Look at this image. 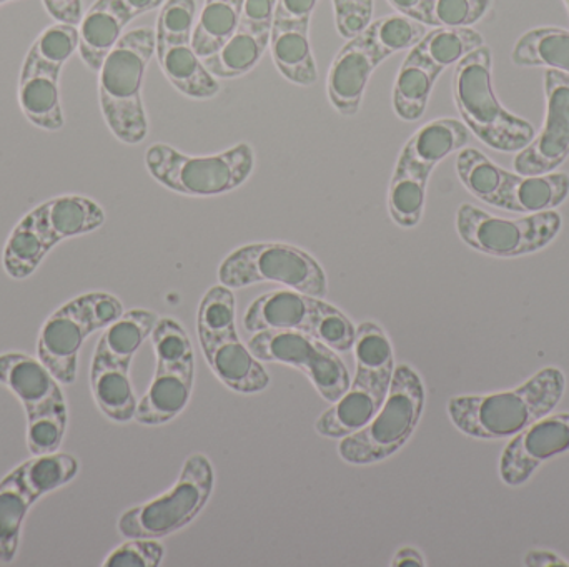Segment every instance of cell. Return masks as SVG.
I'll return each instance as SVG.
<instances>
[{
	"mask_svg": "<svg viewBox=\"0 0 569 567\" xmlns=\"http://www.w3.org/2000/svg\"><path fill=\"white\" fill-rule=\"evenodd\" d=\"M567 379L558 368H543L510 392L455 396L447 412L458 432L475 439H510L551 415L563 399Z\"/></svg>",
	"mask_w": 569,
	"mask_h": 567,
	"instance_id": "6da1fadb",
	"label": "cell"
},
{
	"mask_svg": "<svg viewBox=\"0 0 569 567\" xmlns=\"http://www.w3.org/2000/svg\"><path fill=\"white\" fill-rule=\"evenodd\" d=\"M427 32L423 23L395 13L371 20L348 39L328 70L327 92L333 109L343 117L357 115L375 70L388 57L413 49Z\"/></svg>",
	"mask_w": 569,
	"mask_h": 567,
	"instance_id": "7a4b0ae2",
	"label": "cell"
},
{
	"mask_svg": "<svg viewBox=\"0 0 569 567\" xmlns=\"http://www.w3.org/2000/svg\"><path fill=\"white\" fill-rule=\"evenodd\" d=\"M103 223L106 212L89 196L60 195L47 200L13 226L3 246V270L10 279H29L53 246L96 232Z\"/></svg>",
	"mask_w": 569,
	"mask_h": 567,
	"instance_id": "3957f363",
	"label": "cell"
},
{
	"mask_svg": "<svg viewBox=\"0 0 569 567\" xmlns=\"http://www.w3.org/2000/svg\"><path fill=\"white\" fill-rule=\"evenodd\" d=\"M156 53V30L139 27L123 33L99 70V102L110 132L127 145L149 132L142 100L143 77Z\"/></svg>",
	"mask_w": 569,
	"mask_h": 567,
	"instance_id": "277c9868",
	"label": "cell"
},
{
	"mask_svg": "<svg viewBox=\"0 0 569 567\" xmlns=\"http://www.w3.org/2000/svg\"><path fill=\"white\" fill-rule=\"evenodd\" d=\"M490 47H478L455 67L453 99L468 130L498 152H520L535 139L528 120L508 112L493 89Z\"/></svg>",
	"mask_w": 569,
	"mask_h": 567,
	"instance_id": "5b68a950",
	"label": "cell"
},
{
	"mask_svg": "<svg viewBox=\"0 0 569 567\" xmlns=\"http://www.w3.org/2000/svg\"><path fill=\"white\" fill-rule=\"evenodd\" d=\"M425 408V385L411 366L395 368L383 405L365 428L345 436L338 456L348 465H373L400 452L413 435Z\"/></svg>",
	"mask_w": 569,
	"mask_h": 567,
	"instance_id": "8992f818",
	"label": "cell"
},
{
	"mask_svg": "<svg viewBox=\"0 0 569 567\" xmlns=\"http://www.w3.org/2000/svg\"><path fill=\"white\" fill-rule=\"evenodd\" d=\"M0 385L26 409L27 448L32 456L59 452L69 425V403L59 379L23 353L0 355Z\"/></svg>",
	"mask_w": 569,
	"mask_h": 567,
	"instance_id": "52a82bcc",
	"label": "cell"
},
{
	"mask_svg": "<svg viewBox=\"0 0 569 567\" xmlns=\"http://www.w3.org/2000/svg\"><path fill=\"white\" fill-rule=\"evenodd\" d=\"M457 172L471 195L507 212H547L563 205L569 196L568 173L558 170L543 175L508 172L471 146L458 153Z\"/></svg>",
	"mask_w": 569,
	"mask_h": 567,
	"instance_id": "ba28073f",
	"label": "cell"
},
{
	"mask_svg": "<svg viewBox=\"0 0 569 567\" xmlns=\"http://www.w3.org/2000/svg\"><path fill=\"white\" fill-rule=\"evenodd\" d=\"M122 315V302L110 293L89 292L76 296L43 322L37 342V358L60 385H73L86 340Z\"/></svg>",
	"mask_w": 569,
	"mask_h": 567,
	"instance_id": "9c48e42d",
	"label": "cell"
},
{
	"mask_svg": "<svg viewBox=\"0 0 569 567\" xmlns=\"http://www.w3.org/2000/svg\"><path fill=\"white\" fill-rule=\"evenodd\" d=\"M79 49V29L69 23H53L39 33L19 77V105L32 125L57 132L66 125L60 103L59 80L67 60Z\"/></svg>",
	"mask_w": 569,
	"mask_h": 567,
	"instance_id": "30bf717a",
	"label": "cell"
},
{
	"mask_svg": "<svg viewBox=\"0 0 569 567\" xmlns=\"http://www.w3.org/2000/svg\"><path fill=\"white\" fill-rule=\"evenodd\" d=\"M256 155L249 143H239L210 156H189L166 143L149 146L146 166L150 175L172 192L189 196H216L239 189L252 175Z\"/></svg>",
	"mask_w": 569,
	"mask_h": 567,
	"instance_id": "8fae6325",
	"label": "cell"
},
{
	"mask_svg": "<svg viewBox=\"0 0 569 567\" xmlns=\"http://www.w3.org/2000/svg\"><path fill=\"white\" fill-rule=\"evenodd\" d=\"M243 328L249 333L267 330L301 332L320 340L338 353L353 350L355 328L351 320L320 296L295 290H273L257 298L243 315Z\"/></svg>",
	"mask_w": 569,
	"mask_h": 567,
	"instance_id": "7c38bea8",
	"label": "cell"
},
{
	"mask_svg": "<svg viewBox=\"0 0 569 567\" xmlns=\"http://www.w3.org/2000/svg\"><path fill=\"white\" fill-rule=\"evenodd\" d=\"M213 485L212 463L202 453H193L166 495L123 513L117 528L127 539H160L173 535L202 513L212 496Z\"/></svg>",
	"mask_w": 569,
	"mask_h": 567,
	"instance_id": "4fadbf2b",
	"label": "cell"
},
{
	"mask_svg": "<svg viewBox=\"0 0 569 567\" xmlns=\"http://www.w3.org/2000/svg\"><path fill=\"white\" fill-rule=\"evenodd\" d=\"M152 342L157 356L156 376L133 418L143 426L166 425L176 419L189 405L196 382L192 343L179 322L159 318Z\"/></svg>",
	"mask_w": 569,
	"mask_h": 567,
	"instance_id": "5bb4252c",
	"label": "cell"
},
{
	"mask_svg": "<svg viewBox=\"0 0 569 567\" xmlns=\"http://www.w3.org/2000/svg\"><path fill=\"white\" fill-rule=\"evenodd\" d=\"M219 280L230 290L277 283L320 298L328 292L327 275L320 263L305 250L279 242L240 246L223 260Z\"/></svg>",
	"mask_w": 569,
	"mask_h": 567,
	"instance_id": "9a60e30c",
	"label": "cell"
},
{
	"mask_svg": "<svg viewBox=\"0 0 569 567\" xmlns=\"http://www.w3.org/2000/svg\"><path fill=\"white\" fill-rule=\"evenodd\" d=\"M79 469L76 456L57 452L20 463L0 482V561L16 559L20 529L33 503L69 485Z\"/></svg>",
	"mask_w": 569,
	"mask_h": 567,
	"instance_id": "2e32d148",
	"label": "cell"
},
{
	"mask_svg": "<svg viewBox=\"0 0 569 567\" xmlns=\"http://www.w3.org/2000/svg\"><path fill=\"white\" fill-rule=\"evenodd\" d=\"M563 226L557 210L528 213L520 219L491 215L471 203L457 212V232L470 249L497 259H518L547 249Z\"/></svg>",
	"mask_w": 569,
	"mask_h": 567,
	"instance_id": "e0dca14e",
	"label": "cell"
},
{
	"mask_svg": "<svg viewBox=\"0 0 569 567\" xmlns=\"http://www.w3.org/2000/svg\"><path fill=\"white\" fill-rule=\"evenodd\" d=\"M197 0H166L156 27V55L169 82L183 95L212 99L220 92L217 77L207 70L192 45Z\"/></svg>",
	"mask_w": 569,
	"mask_h": 567,
	"instance_id": "ac0fdd59",
	"label": "cell"
},
{
	"mask_svg": "<svg viewBox=\"0 0 569 567\" xmlns=\"http://www.w3.org/2000/svg\"><path fill=\"white\" fill-rule=\"evenodd\" d=\"M249 348L260 362L300 369L327 402H337L350 388V373L338 352L307 333L288 330L253 333Z\"/></svg>",
	"mask_w": 569,
	"mask_h": 567,
	"instance_id": "d6986e66",
	"label": "cell"
},
{
	"mask_svg": "<svg viewBox=\"0 0 569 567\" xmlns=\"http://www.w3.org/2000/svg\"><path fill=\"white\" fill-rule=\"evenodd\" d=\"M547 122L535 139L515 156V170L521 175L557 172L569 156V75L545 70Z\"/></svg>",
	"mask_w": 569,
	"mask_h": 567,
	"instance_id": "ffe728a7",
	"label": "cell"
},
{
	"mask_svg": "<svg viewBox=\"0 0 569 567\" xmlns=\"http://www.w3.org/2000/svg\"><path fill=\"white\" fill-rule=\"evenodd\" d=\"M277 0H246L233 36L206 57L207 70L217 79H237L256 69L270 47Z\"/></svg>",
	"mask_w": 569,
	"mask_h": 567,
	"instance_id": "44dd1931",
	"label": "cell"
},
{
	"mask_svg": "<svg viewBox=\"0 0 569 567\" xmlns=\"http://www.w3.org/2000/svg\"><path fill=\"white\" fill-rule=\"evenodd\" d=\"M568 453L569 413L545 416L508 443L500 459L501 482L525 485L548 459Z\"/></svg>",
	"mask_w": 569,
	"mask_h": 567,
	"instance_id": "7402d4cb",
	"label": "cell"
},
{
	"mask_svg": "<svg viewBox=\"0 0 569 567\" xmlns=\"http://www.w3.org/2000/svg\"><path fill=\"white\" fill-rule=\"evenodd\" d=\"M203 355L217 378L237 393H259L270 385V376L249 345H243L236 326L199 335Z\"/></svg>",
	"mask_w": 569,
	"mask_h": 567,
	"instance_id": "603a6c76",
	"label": "cell"
},
{
	"mask_svg": "<svg viewBox=\"0 0 569 567\" xmlns=\"http://www.w3.org/2000/svg\"><path fill=\"white\" fill-rule=\"evenodd\" d=\"M311 16L305 13H273L270 50L277 69L284 79L301 87L313 85L318 80L317 63L310 43Z\"/></svg>",
	"mask_w": 569,
	"mask_h": 567,
	"instance_id": "cb8c5ba5",
	"label": "cell"
},
{
	"mask_svg": "<svg viewBox=\"0 0 569 567\" xmlns=\"http://www.w3.org/2000/svg\"><path fill=\"white\" fill-rule=\"evenodd\" d=\"M388 389L365 373H355L350 388L317 419L315 429L323 438L341 439L353 435L375 418Z\"/></svg>",
	"mask_w": 569,
	"mask_h": 567,
	"instance_id": "d4e9b609",
	"label": "cell"
},
{
	"mask_svg": "<svg viewBox=\"0 0 569 567\" xmlns=\"http://www.w3.org/2000/svg\"><path fill=\"white\" fill-rule=\"evenodd\" d=\"M137 13L127 0H96L79 23V53L82 62L99 72L110 50Z\"/></svg>",
	"mask_w": 569,
	"mask_h": 567,
	"instance_id": "484cf974",
	"label": "cell"
},
{
	"mask_svg": "<svg viewBox=\"0 0 569 567\" xmlns=\"http://www.w3.org/2000/svg\"><path fill=\"white\" fill-rule=\"evenodd\" d=\"M90 392L100 412L112 422L129 423L136 418L139 399L130 382V365L113 362L93 352Z\"/></svg>",
	"mask_w": 569,
	"mask_h": 567,
	"instance_id": "4316f807",
	"label": "cell"
},
{
	"mask_svg": "<svg viewBox=\"0 0 569 567\" xmlns=\"http://www.w3.org/2000/svg\"><path fill=\"white\" fill-rule=\"evenodd\" d=\"M468 142L470 130L463 122L437 119L420 126L405 143L400 155L431 173L441 160L463 150Z\"/></svg>",
	"mask_w": 569,
	"mask_h": 567,
	"instance_id": "83f0119b",
	"label": "cell"
},
{
	"mask_svg": "<svg viewBox=\"0 0 569 567\" xmlns=\"http://www.w3.org/2000/svg\"><path fill=\"white\" fill-rule=\"evenodd\" d=\"M441 75L420 53L410 49L393 87V110L398 119L417 122L427 112L435 83Z\"/></svg>",
	"mask_w": 569,
	"mask_h": 567,
	"instance_id": "f1b7e54d",
	"label": "cell"
},
{
	"mask_svg": "<svg viewBox=\"0 0 569 567\" xmlns=\"http://www.w3.org/2000/svg\"><path fill=\"white\" fill-rule=\"evenodd\" d=\"M430 172L405 156H398L388 190V212L401 229H415L423 219Z\"/></svg>",
	"mask_w": 569,
	"mask_h": 567,
	"instance_id": "f546056e",
	"label": "cell"
},
{
	"mask_svg": "<svg viewBox=\"0 0 569 567\" xmlns=\"http://www.w3.org/2000/svg\"><path fill=\"white\" fill-rule=\"evenodd\" d=\"M159 316L149 310H130L123 312L116 322L110 323L103 330L99 343L96 346V353L113 360V362L132 365L133 356L139 352L149 336H152Z\"/></svg>",
	"mask_w": 569,
	"mask_h": 567,
	"instance_id": "4dcf8cb0",
	"label": "cell"
},
{
	"mask_svg": "<svg viewBox=\"0 0 569 567\" xmlns=\"http://www.w3.org/2000/svg\"><path fill=\"white\" fill-rule=\"evenodd\" d=\"M511 60L518 67H545L569 75V30L537 27L515 43Z\"/></svg>",
	"mask_w": 569,
	"mask_h": 567,
	"instance_id": "1f68e13d",
	"label": "cell"
},
{
	"mask_svg": "<svg viewBox=\"0 0 569 567\" xmlns=\"http://www.w3.org/2000/svg\"><path fill=\"white\" fill-rule=\"evenodd\" d=\"M246 0H206L193 27L192 45L200 59L213 55L236 32Z\"/></svg>",
	"mask_w": 569,
	"mask_h": 567,
	"instance_id": "d6a6232c",
	"label": "cell"
},
{
	"mask_svg": "<svg viewBox=\"0 0 569 567\" xmlns=\"http://www.w3.org/2000/svg\"><path fill=\"white\" fill-rule=\"evenodd\" d=\"M481 45H485L483 36L471 27H435L413 50L443 73Z\"/></svg>",
	"mask_w": 569,
	"mask_h": 567,
	"instance_id": "836d02e7",
	"label": "cell"
},
{
	"mask_svg": "<svg viewBox=\"0 0 569 567\" xmlns=\"http://www.w3.org/2000/svg\"><path fill=\"white\" fill-rule=\"evenodd\" d=\"M353 353L357 372L365 373L375 382L390 388L395 373V356L390 340L381 326L373 322L358 325Z\"/></svg>",
	"mask_w": 569,
	"mask_h": 567,
	"instance_id": "e575fe53",
	"label": "cell"
},
{
	"mask_svg": "<svg viewBox=\"0 0 569 567\" xmlns=\"http://www.w3.org/2000/svg\"><path fill=\"white\" fill-rule=\"evenodd\" d=\"M493 0H428L425 26L471 27L480 22Z\"/></svg>",
	"mask_w": 569,
	"mask_h": 567,
	"instance_id": "d590c367",
	"label": "cell"
},
{
	"mask_svg": "<svg viewBox=\"0 0 569 567\" xmlns=\"http://www.w3.org/2000/svg\"><path fill=\"white\" fill-rule=\"evenodd\" d=\"M166 549L157 539L136 538L123 543L107 556L106 567H159Z\"/></svg>",
	"mask_w": 569,
	"mask_h": 567,
	"instance_id": "8d00e7d4",
	"label": "cell"
},
{
	"mask_svg": "<svg viewBox=\"0 0 569 567\" xmlns=\"http://www.w3.org/2000/svg\"><path fill=\"white\" fill-rule=\"evenodd\" d=\"M335 26L343 39L358 36L373 17V0H331Z\"/></svg>",
	"mask_w": 569,
	"mask_h": 567,
	"instance_id": "74e56055",
	"label": "cell"
},
{
	"mask_svg": "<svg viewBox=\"0 0 569 567\" xmlns=\"http://www.w3.org/2000/svg\"><path fill=\"white\" fill-rule=\"evenodd\" d=\"M47 13L60 23L79 26L83 17L82 0H42Z\"/></svg>",
	"mask_w": 569,
	"mask_h": 567,
	"instance_id": "f35d334b",
	"label": "cell"
},
{
	"mask_svg": "<svg viewBox=\"0 0 569 567\" xmlns=\"http://www.w3.org/2000/svg\"><path fill=\"white\" fill-rule=\"evenodd\" d=\"M388 3L401 16L417 20L420 23L425 22L428 0H388Z\"/></svg>",
	"mask_w": 569,
	"mask_h": 567,
	"instance_id": "ab89813d",
	"label": "cell"
},
{
	"mask_svg": "<svg viewBox=\"0 0 569 567\" xmlns=\"http://www.w3.org/2000/svg\"><path fill=\"white\" fill-rule=\"evenodd\" d=\"M390 566L393 567H405V566H413V567H425L427 566V561H425L423 555H421L418 549L411 548V546H405V548L398 549L395 553L393 559H391Z\"/></svg>",
	"mask_w": 569,
	"mask_h": 567,
	"instance_id": "60d3db41",
	"label": "cell"
},
{
	"mask_svg": "<svg viewBox=\"0 0 569 567\" xmlns=\"http://www.w3.org/2000/svg\"><path fill=\"white\" fill-rule=\"evenodd\" d=\"M525 565L530 567H569L568 561H565L561 556L555 555V553L551 551H530L527 556H525Z\"/></svg>",
	"mask_w": 569,
	"mask_h": 567,
	"instance_id": "b9f144b4",
	"label": "cell"
},
{
	"mask_svg": "<svg viewBox=\"0 0 569 567\" xmlns=\"http://www.w3.org/2000/svg\"><path fill=\"white\" fill-rule=\"evenodd\" d=\"M12 2V0H0V6H3V3Z\"/></svg>",
	"mask_w": 569,
	"mask_h": 567,
	"instance_id": "7bdbcfd3",
	"label": "cell"
},
{
	"mask_svg": "<svg viewBox=\"0 0 569 567\" xmlns=\"http://www.w3.org/2000/svg\"><path fill=\"white\" fill-rule=\"evenodd\" d=\"M563 2H565V6H567L568 13H569V0H563Z\"/></svg>",
	"mask_w": 569,
	"mask_h": 567,
	"instance_id": "ee69618b",
	"label": "cell"
}]
</instances>
